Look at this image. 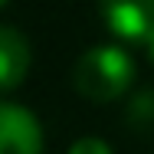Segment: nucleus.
Returning a JSON list of instances; mask_svg holds the SVG:
<instances>
[{
  "mask_svg": "<svg viewBox=\"0 0 154 154\" xmlns=\"http://www.w3.org/2000/svg\"><path fill=\"white\" fill-rule=\"evenodd\" d=\"M105 26L125 43L154 39V0H98Z\"/></svg>",
  "mask_w": 154,
  "mask_h": 154,
  "instance_id": "nucleus-2",
  "label": "nucleus"
},
{
  "mask_svg": "<svg viewBox=\"0 0 154 154\" xmlns=\"http://www.w3.org/2000/svg\"><path fill=\"white\" fill-rule=\"evenodd\" d=\"M3 3H7V0H0V10H3Z\"/></svg>",
  "mask_w": 154,
  "mask_h": 154,
  "instance_id": "nucleus-8",
  "label": "nucleus"
},
{
  "mask_svg": "<svg viewBox=\"0 0 154 154\" xmlns=\"http://www.w3.org/2000/svg\"><path fill=\"white\" fill-rule=\"evenodd\" d=\"M128 122L148 128L154 125V85H141L128 98Z\"/></svg>",
  "mask_w": 154,
  "mask_h": 154,
  "instance_id": "nucleus-5",
  "label": "nucleus"
},
{
  "mask_svg": "<svg viewBox=\"0 0 154 154\" xmlns=\"http://www.w3.org/2000/svg\"><path fill=\"white\" fill-rule=\"evenodd\" d=\"M75 89L92 102H112L134 82V59L118 43H98L85 49L72 69Z\"/></svg>",
  "mask_w": 154,
  "mask_h": 154,
  "instance_id": "nucleus-1",
  "label": "nucleus"
},
{
  "mask_svg": "<svg viewBox=\"0 0 154 154\" xmlns=\"http://www.w3.org/2000/svg\"><path fill=\"white\" fill-rule=\"evenodd\" d=\"M43 125L26 105L0 98V154H39Z\"/></svg>",
  "mask_w": 154,
  "mask_h": 154,
  "instance_id": "nucleus-3",
  "label": "nucleus"
},
{
  "mask_svg": "<svg viewBox=\"0 0 154 154\" xmlns=\"http://www.w3.org/2000/svg\"><path fill=\"white\" fill-rule=\"evenodd\" d=\"M30 43L26 36L10 26V23H0V92H10L23 82V75L30 72Z\"/></svg>",
  "mask_w": 154,
  "mask_h": 154,
  "instance_id": "nucleus-4",
  "label": "nucleus"
},
{
  "mask_svg": "<svg viewBox=\"0 0 154 154\" xmlns=\"http://www.w3.org/2000/svg\"><path fill=\"white\" fill-rule=\"evenodd\" d=\"M148 56H151V62H154V39L148 43Z\"/></svg>",
  "mask_w": 154,
  "mask_h": 154,
  "instance_id": "nucleus-7",
  "label": "nucleus"
},
{
  "mask_svg": "<svg viewBox=\"0 0 154 154\" xmlns=\"http://www.w3.org/2000/svg\"><path fill=\"white\" fill-rule=\"evenodd\" d=\"M69 154H112V148H108L105 138H98V134H85V138L72 141Z\"/></svg>",
  "mask_w": 154,
  "mask_h": 154,
  "instance_id": "nucleus-6",
  "label": "nucleus"
}]
</instances>
